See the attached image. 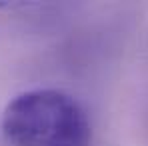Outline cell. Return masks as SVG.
<instances>
[{
	"label": "cell",
	"mask_w": 148,
	"mask_h": 146,
	"mask_svg": "<svg viewBox=\"0 0 148 146\" xmlns=\"http://www.w3.org/2000/svg\"><path fill=\"white\" fill-rule=\"evenodd\" d=\"M2 134L10 146H90V122L70 94L36 88L14 96L2 112Z\"/></svg>",
	"instance_id": "1"
}]
</instances>
